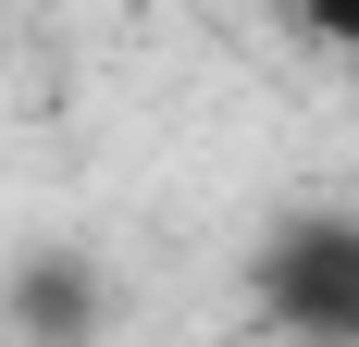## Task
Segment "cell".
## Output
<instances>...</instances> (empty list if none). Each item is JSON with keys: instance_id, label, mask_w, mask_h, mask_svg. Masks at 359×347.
<instances>
[{"instance_id": "cell-2", "label": "cell", "mask_w": 359, "mask_h": 347, "mask_svg": "<svg viewBox=\"0 0 359 347\" xmlns=\"http://www.w3.org/2000/svg\"><path fill=\"white\" fill-rule=\"evenodd\" d=\"M297 13H310V25H323L334 50H359V0H297Z\"/></svg>"}, {"instance_id": "cell-1", "label": "cell", "mask_w": 359, "mask_h": 347, "mask_svg": "<svg viewBox=\"0 0 359 347\" xmlns=\"http://www.w3.org/2000/svg\"><path fill=\"white\" fill-rule=\"evenodd\" d=\"M260 310L285 322V335L310 347H359V223H334V211H310V223H285V236L260 248Z\"/></svg>"}]
</instances>
